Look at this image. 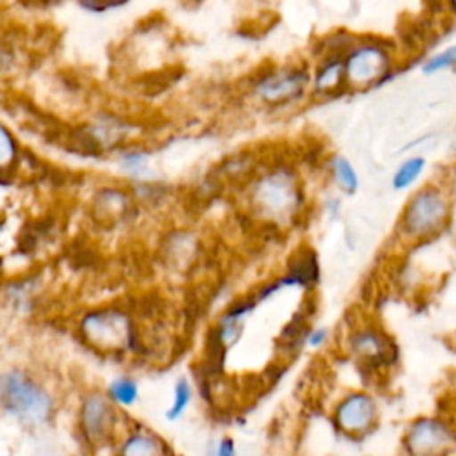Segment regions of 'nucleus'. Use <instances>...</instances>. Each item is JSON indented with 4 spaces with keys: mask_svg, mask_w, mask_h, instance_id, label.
Listing matches in <instances>:
<instances>
[{
    "mask_svg": "<svg viewBox=\"0 0 456 456\" xmlns=\"http://www.w3.org/2000/svg\"><path fill=\"white\" fill-rule=\"evenodd\" d=\"M452 216V194L444 183L419 187L404 203L399 232L411 242L426 240L445 230Z\"/></svg>",
    "mask_w": 456,
    "mask_h": 456,
    "instance_id": "nucleus-1",
    "label": "nucleus"
},
{
    "mask_svg": "<svg viewBox=\"0 0 456 456\" xmlns=\"http://www.w3.org/2000/svg\"><path fill=\"white\" fill-rule=\"evenodd\" d=\"M4 408L28 426L43 424L53 408L48 392L21 370H7L2 376Z\"/></svg>",
    "mask_w": 456,
    "mask_h": 456,
    "instance_id": "nucleus-2",
    "label": "nucleus"
},
{
    "mask_svg": "<svg viewBox=\"0 0 456 456\" xmlns=\"http://www.w3.org/2000/svg\"><path fill=\"white\" fill-rule=\"evenodd\" d=\"M406 456H452L456 426L442 415H422L411 420L403 436Z\"/></svg>",
    "mask_w": 456,
    "mask_h": 456,
    "instance_id": "nucleus-3",
    "label": "nucleus"
},
{
    "mask_svg": "<svg viewBox=\"0 0 456 456\" xmlns=\"http://www.w3.org/2000/svg\"><path fill=\"white\" fill-rule=\"evenodd\" d=\"M253 203L269 219H287L299 210L301 192L296 178L287 169L264 175L253 187Z\"/></svg>",
    "mask_w": 456,
    "mask_h": 456,
    "instance_id": "nucleus-4",
    "label": "nucleus"
},
{
    "mask_svg": "<svg viewBox=\"0 0 456 456\" xmlns=\"http://www.w3.org/2000/svg\"><path fill=\"white\" fill-rule=\"evenodd\" d=\"M80 331L89 344L105 351L126 349L134 344L132 321L118 308H102L86 314Z\"/></svg>",
    "mask_w": 456,
    "mask_h": 456,
    "instance_id": "nucleus-5",
    "label": "nucleus"
},
{
    "mask_svg": "<svg viewBox=\"0 0 456 456\" xmlns=\"http://www.w3.org/2000/svg\"><path fill=\"white\" fill-rule=\"evenodd\" d=\"M344 68L353 87L378 86L392 71V53L383 43H356L344 57Z\"/></svg>",
    "mask_w": 456,
    "mask_h": 456,
    "instance_id": "nucleus-6",
    "label": "nucleus"
},
{
    "mask_svg": "<svg viewBox=\"0 0 456 456\" xmlns=\"http://www.w3.org/2000/svg\"><path fill=\"white\" fill-rule=\"evenodd\" d=\"M376 420L378 404L367 392H351L335 408V424L347 435H363Z\"/></svg>",
    "mask_w": 456,
    "mask_h": 456,
    "instance_id": "nucleus-7",
    "label": "nucleus"
},
{
    "mask_svg": "<svg viewBox=\"0 0 456 456\" xmlns=\"http://www.w3.org/2000/svg\"><path fill=\"white\" fill-rule=\"evenodd\" d=\"M305 69H276L255 84V94L265 103H285L297 100L308 84Z\"/></svg>",
    "mask_w": 456,
    "mask_h": 456,
    "instance_id": "nucleus-8",
    "label": "nucleus"
},
{
    "mask_svg": "<svg viewBox=\"0 0 456 456\" xmlns=\"http://www.w3.org/2000/svg\"><path fill=\"white\" fill-rule=\"evenodd\" d=\"M116 422V411L109 395L91 392L84 397L80 406L82 433L91 442H103Z\"/></svg>",
    "mask_w": 456,
    "mask_h": 456,
    "instance_id": "nucleus-9",
    "label": "nucleus"
},
{
    "mask_svg": "<svg viewBox=\"0 0 456 456\" xmlns=\"http://www.w3.org/2000/svg\"><path fill=\"white\" fill-rule=\"evenodd\" d=\"M351 351L369 365H388L395 360L394 342L379 330L365 328L351 335Z\"/></svg>",
    "mask_w": 456,
    "mask_h": 456,
    "instance_id": "nucleus-10",
    "label": "nucleus"
},
{
    "mask_svg": "<svg viewBox=\"0 0 456 456\" xmlns=\"http://www.w3.org/2000/svg\"><path fill=\"white\" fill-rule=\"evenodd\" d=\"M119 456H164V445L151 433L135 431L123 440Z\"/></svg>",
    "mask_w": 456,
    "mask_h": 456,
    "instance_id": "nucleus-11",
    "label": "nucleus"
},
{
    "mask_svg": "<svg viewBox=\"0 0 456 456\" xmlns=\"http://www.w3.org/2000/svg\"><path fill=\"white\" fill-rule=\"evenodd\" d=\"M426 159L422 155H411L408 159H404L394 171L392 175V187L395 191H404L410 189L413 183L419 182V178L424 175L426 171Z\"/></svg>",
    "mask_w": 456,
    "mask_h": 456,
    "instance_id": "nucleus-12",
    "label": "nucleus"
},
{
    "mask_svg": "<svg viewBox=\"0 0 456 456\" xmlns=\"http://www.w3.org/2000/svg\"><path fill=\"white\" fill-rule=\"evenodd\" d=\"M346 80V68L344 59H331L326 61L314 77V87L317 93H330L337 89Z\"/></svg>",
    "mask_w": 456,
    "mask_h": 456,
    "instance_id": "nucleus-13",
    "label": "nucleus"
},
{
    "mask_svg": "<svg viewBox=\"0 0 456 456\" xmlns=\"http://www.w3.org/2000/svg\"><path fill=\"white\" fill-rule=\"evenodd\" d=\"M107 395L112 403H116L119 406H125V408H130L139 399V385L132 378L121 376V378H116V379L110 381Z\"/></svg>",
    "mask_w": 456,
    "mask_h": 456,
    "instance_id": "nucleus-14",
    "label": "nucleus"
},
{
    "mask_svg": "<svg viewBox=\"0 0 456 456\" xmlns=\"http://www.w3.org/2000/svg\"><path fill=\"white\" fill-rule=\"evenodd\" d=\"M331 171H333V176H335V182L337 185L347 192V194H353L358 191V185H360V178H358V173L354 169V166L342 155H335L333 160H331Z\"/></svg>",
    "mask_w": 456,
    "mask_h": 456,
    "instance_id": "nucleus-15",
    "label": "nucleus"
},
{
    "mask_svg": "<svg viewBox=\"0 0 456 456\" xmlns=\"http://www.w3.org/2000/svg\"><path fill=\"white\" fill-rule=\"evenodd\" d=\"M191 399H192V388H191V383L185 379V378H180L175 385V392H173V403L169 404L167 411H166V419L169 422H175L178 420L185 410L189 408L191 404Z\"/></svg>",
    "mask_w": 456,
    "mask_h": 456,
    "instance_id": "nucleus-16",
    "label": "nucleus"
},
{
    "mask_svg": "<svg viewBox=\"0 0 456 456\" xmlns=\"http://www.w3.org/2000/svg\"><path fill=\"white\" fill-rule=\"evenodd\" d=\"M451 68H456V45H449V46L435 52L422 64V71L426 75L440 73V71H445Z\"/></svg>",
    "mask_w": 456,
    "mask_h": 456,
    "instance_id": "nucleus-17",
    "label": "nucleus"
},
{
    "mask_svg": "<svg viewBox=\"0 0 456 456\" xmlns=\"http://www.w3.org/2000/svg\"><path fill=\"white\" fill-rule=\"evenodd\" d=\"M14 137L9 134L7 126H2L0 130V153H2V167L5 169L11 160H14L16 155V144Z\"/></svg>",
    "mask_w": 456,
    "mask_h": 456,
    "instance_id": "nucleus-18",
    "label": "nucleus"
},
{
    "mask_svg": "<svg viewBox=\"0 0 456 456\" xmlns=\"http://www.w3.org/2000/svg\"><path fill=\"white\" fill-rule=\"evenodd\" d=\"M214 456H237V449L232 438H221L214 449H212Z\"/></svg>",
    "mask_w": 456,
    "mask_h": 456,
    "instance_id": "nucleus-19",
    "label": "nucleus"
},
{
    "mask_svg": "<svg viewBox=\"0 0 456 456\" xmlns=\"http://www.w3.org/2000/svg\"><path fill=\"white\" fill-rule=\"evenodd\" d=\"M328 330L326 328H314L312 331H308V335L305 337V342L310 346V347H319L326 342L328 338Z\"/></svg>",
    "mask_w": 456,
    "mask_h": 456,
    "instance_id": "nucleus-20",
    "label": "nucleus"
},
{
    "mask_svg": "<svg viewBox=\"0 0 456 456\" xmlns=\"http://www.w3.org/2000/svg\"><path fill=\"white\" fill-rule=\"evenodd\" d=\"M444 187H445L452 196H456V164H452V166L445 171Z\"/></svg>",
    "mask_w": 456,
    "mask_h": 456,
    "instance_id": "nucleus-21",
    "label": "nucleus"
},
{
    "mask_svg": "<svg viewBox=\"0 0 456 456\" xmlns=\"http://www.w3.org/2000/svg\"><path fill=\"white\" fill-rule=\"evenodd\" d=\"M144 162H146L144 155H135V153H130V155L123 157V166H125L126 169H132V167H139V166H142Z\"/></svg>",
    "mask_w": 456,
    "mask_h": 456,
    "instance_id": "nucleus-22",
    "label": "nucleus"
}]
</instances>
